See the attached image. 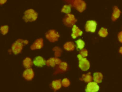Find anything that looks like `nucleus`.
Returning a JSON list of instances; mask_svg holds the SVG:
<instances>
[{
    "mask_svg": "<svg viewBox=\"0 0 122 92\" xmlns=\"http://www.w3.org/2000/svg\"><path fill=\"white\" fill-rule=\"evenodd\" d=\"M7 1V0H0V4H2L3 3H4L5 2H6V1Z\"/></svg>",
    "mask_w": 122,
    "mask_h": 92,
    "instance_id": "c85d7f7f",
    "label": "nucleus"
},
{
    "mask_svg": "<svg viewBox=\"0 0 122 92\" xmlns=\"http://www.w3.org/2000/svg\"><path fill=\"white\" fill-rule=\"evenodd\" d=\"M64 48L68 51H72L75 49V45L72 42L68 41L66 42L63 45Z\"/></svg>",
    "mask_w": 122,
    "mask_h": 92,
    "instance_id": "a211bd4d",
    "label": "nucleus"
},
{
    "mask_svg": "<svg viewBox=\"0 0 122 92\" xmlns=\"http://www.w3.org/2000/svg\"><path fill=\"white\" fill-rule=\"evenodd\" d=\"M118 38L120 42L122 43V31L120 32L118 35Z\"/></svg>",
    "mask_w": 122,
    "mask_h": 92,
    "instance_id": "cd10ccee",
    "label": "nucleus"
},
{
    "mask_svg": "<svg viewBox=\"0 0 122 92\" xmlns=\"http://www.w3.org/2000/svg\"><path fill=\"white\" fill-rule=\"evenodd\" d=\"M93 78L91 75V72H89L87 74H83L82 75V77L80 79L81 81H84L86 82H90L92 81Z\"/></svg>",
    "mask_w": 122,
    "mask_h": 92,
    "instance_id": "f3484780",
    "label": "nucleus"
},
{
    "mask_svg": "<svg viewBox=\"0 0 122 92\" xmlns=\"http://www.w3.org/2000/svg\"><path fill=\"white\" fill-rule=\"evenodd\" d=\"M52 50L53 51H55L54 52V56L55 57H59L61 56V54L62 53V49L59 47H55L53 48Z\"/></svg>",
    "mask_w": 122,
    "mask_h": 92,
    "instance_id": "412c9836",
    "label": "nucleus"
},
{
    "mask_svg": "<svg viewBox=\"0 0 122 92\" xmlns=\"http://www.w3.org/2000/svg\"><path fill=\"white\" fill-rule=\"evenodd\" d=\"M61 83L64 87H67L70 85V82L67 78H64L61 81Z\"/></svg>",
    "mask_w": 122,
    "mask_h": 92,
    "instance_id": "a878e982",
    "label": "nucleus"
},
{
    "mask_svg": "<svg viewBox=\"0 0 122 92\" xmlns=\"http://www.w3.org/2000/svg\"><path fill=\"white\" fill-rule=\"evenodd\" d=\"M80 54L83 57H84L85 58L86 57H87L88 56V51L85 49H82V50H81L80 51Z\"/></svg>",
    "mask_w": 122,
    "mask_h": 92,
    "instance_id": "bb28decb",
    "label": "nucleus"
},
{
    "mask_svg": "<svg viewBox=\"0 0 122 92\" xmlns=\"http://www.w3.org/2000/svg\"><path fill=\"white\" fill-rule=\"evenodd\" d=\"M29 41L27 40H23L22 39L17 40L12 45L11 50L14 54H17L20 53L22 50L23 45L27 44Z\"/></svg>",
    "mask_w": 122,
    "mask_h": 92,
    "instance_id": "f257e3e1",
    "label": "nucleus"
},
{
    "mask_svg": "<svg viewBox=\"0 0 122 92\" xmlns=\"http://www.w3.org/2000/svg\"><path fill=\"white\" fill-rule=\"evenodd\" d=\"M34 76V73L33 70L31 68L26 69L23 72V76L27 80L30 81L33 79Z\"/></svg>",
    "mask_w": 122,
    "mask_h": 92,
    "instance_id": "1a4fd4ad",
    "label": "nucleus"
},
{
    "mask_svg": "<svg viewBox=\"0 0 122 92\" xmlns=\"http://www.w3.org/2000/svg\"><path fill=\"white\" fill-rule=\"evenodd\" d=\"M99 89V86L97 83L93 82H90L88 83L86 86L85 91L86 92H97Z\"/></svg>",
    "mask_w": 122,
    "mask_h": 92,
    "instance_id": "0eeeda50",
    "label": "nucleus"
},
{
    "mask_svg": "<svg viewBox=\"0 0 122 92\" xmlns=\"http://www.w3.org/2000/svg\"><path fill=\"white\" fill-rule=\"evenodd\" d=\"M43 39L42 38L37 39L30 46V49L32 50L41 49L43 45Z\"/></svg>",
    "mask_w": 122,
    "mask_h": 92,
    "instance_id": "9b49d317",
    "label": "nucleus"
},
{
    "mask_svg": "<svg viewBox=\"0 0 122 92\" xmlns=\"http://www.w3.org/2000/svg\"><path fill=\"white\" fill-rule=\"evenodd\" d=\"M61 62V61L57 58H51L49 59H48L46 61V64L48 66H51V67H54L56 65H59Z\"/></svg>",
    "mask_w": 122,
    "mask_h": 92,
    "instance_id": "9d476101",
    "label": "nucleus"
},
{
    "mask_svg": "<svg viewBox=\"0 0 122 92\" xmlns=\"http://www.w3.org/2000/svg\"><path fill=\"white\" fill-rule=\"evenodd\" d=\"M77 57L79 59V67L82 71H87L88 70L90 66V62L86 58L83 57L80 54L77 55Z\"/></svg>",
    "mask_w": 122,
    "mask_h": 92,
    "instance_id": "7ed1b4c3",
    "label": "nucleus"
},
{
    "mask_svg": "<svg viewBox=\"0 0 122 92\" xmlns=\"http://www.w3.org/2000/svg\"><path fill=\"white\" fill-rule=\"evenodd\" d=\"M73 6L80 12H82L86 8V4L82 0H75Z\"/></svg>",
    "mask_w": 122,
    "mask_h": 92,
    "instance_id": "6e6552de",
    "label": "nucleus"
},
{
    "mask_svg": "<svg viewBox=\"0 0 122 92\" xmlns=\"http://www.w3.org/2000/svg\"><path fill=\"white\" fill-rule=\"evenodd\" d=\"M9 27L7 25L2 26L0 27V31L3 35H5L8 32Z\"/></svg>",
    "mask_w": 122,
    "mask_h": 92,
    "instance_id": "393cba45",
    "label": "nucleus"
},
{
    "mask_svg": "<svg viewBox=\"0 0 122 92\" xmlns=\"http://www.w3.org/2000/svg\"><path fill=\"white\" fill-rule=\"evenodd\" d=\"M33 64L39 67H42L46 64V61L41 56H38L35 57L33 60Z\"/></svg>",
    "mask_w": 122,
    "mask_h": 92,
    "instance_id": "f8f14e48",
    "label": "nucleus"
},
{
    "mask_svg": "<svg viewBox=\"0 0 122 92\" xmlns=\"http://www.w3.org/2000/svg\"><path fill=\"white\" fill-rule=\"evenodd\" d=\"M119 52L122 54V47H120V49H119Z\"/></svg>",
    "mask_w": 122,
    "mask_h": 92,
    "instance_id": "c756f323",
    "label": "nucleus"
},
{
    "mask_svg": "<svg viewBox=\"0 0 122 92\" xmlns=\"http://www.w3.org/2000/svg\"><path fill=\"white\" fill-rule=\"evenodd\" d=\"M103 79V75L101 72H96L93 73V80L97 83H100L102 82Z\"/></svg>",
    "mask_w": 122,
    "mask_h": 92,
    "instance_id": "dca6fc26",
    "label": "nucleus"
},
{
    "mask_svg": "<svg viewBox=\"0 0 122 92\" xmlns=\"http://www.w3.org/2000/svg\"><path fill=\"white\" fill-rule=\"evenodd\" d=\"M68 64L65 62H61L59 65V68L60 70L62 71H66L67 69Z\"/></svg>",
    "mask_w": 122,
    "mask_h": 92,
    "instance_id": "5701e85b",
    "label": "nucleus"
},
{
    "mask_svg": "<svg viewBox=\"0 0 122 92\" xmlns=\"http://www.w3.org/2000/svg\"><path fill=\"white\" fill-rule=\"evenodd\" d=\"M61 81L60 79L54 80L52 81V82L51 83V87L55 91L60 89L61 88Z\"/></svg>",
    "mask_w": 122,
    "mask_h": 92,
    "instance_id": "4468645a",
    "label": "nucleus"
},
{
    "mask_svg": "<svg viewBox=\"0 0 122 92\" xmlns=\"http://www.w3.org/2000/svg\"><path fill=\"white\" fill-rule=\"evenodd\" d=\"M97 27V22L95 20H88L85 25V31L91 32H94Z\"/></svg>",
    "mask_w": 122,
    "mask_h": 92,
    "instance_id": "423d86ee",
    "label": "nucleus"
},
{
    "mask_svg": "<svg viewBox=\"0 0 122 92\" xmlns=\"http://www.w3.org/2000/svg\"><path fill=\"white\" fill-rule=\"evenodd\" d=\"M77 19H75L74 16L73 14H67L63 18V23L67 27H71L74 25V24L77 21Z\"/></svg>",
    "mask_w": 122,
    "mask_h": 92,
    "instance_id": "20e7f679",
    "label": "nucleus"
},
{
    "mask_svg": "<svg viewBox=\"0 0 122 92\" xmlns=\"http://www.w3.org/2000/svg\"><path fill=\"white\" fill-rule=\"evenodd\" d=\"M98 34L102 37H105L108 35L107 30L104 28H101L98 32Z\"/></svg>",
    "mask_w": 122,
    "mask_h": 92,
    "instance_id": "4be33fe9",
    "label": "nucleus"
},
{
    "mask_svg": "<svg viewBox=\"0 0 122 92\" xmlns=\"http://www.w3.org/2000/svg\"><path fill=\"white\" fill-rule=\"evenodd\" d=\"M38 17V14L32 9H29L24 12V16L23 19L26 22L33 21L35 20Z\"/></svg>",
    "mask_w": 122,
    "mask_h": 92,
    "instance_id": "f03ea898",
    "label": "nucleus"
},
{
    "mask_svg": "<svg viewBox=\"0 0 122 92\" xmlns=\"http://www.w3.org/2000/svg\"><path fill=\"white\" fill-rule=\"evenodd\" d=\"M113 11L112 14V20L113 21L116 20L120 16L121 11L117 6H114L113 8Z\"/></svg>",
    "mask_w": 122,
    "mask_h": 92,
    "instance_id": "2eb2a0df",
    "label": "nucleus"
},
{
    "mask_svg": "<svg viewBox=\"0 0 122 92\" xmlns=\"http://www.w3.org/2000/svg\"><path fill=\"white\" fill-rule=\"evenodd\" d=\"M76 43L77 45V50H81L82 49L84 48V47L85 46V43L84 41H83L81 39H79L76 41Z\"/></svg>",
    "mask_w": 122,
    "mask_h": 92,
    "instance_id": "aec40b11",
    "label": "nucleus"
},
{
    "mask_svg": "<svg viewBox=\"0 0 122 92\" xmlns=\"http://www.w3.org/2000/svg\"><path fill=\"white\" fill-rule=\"evenodd\" d=\"M33 64V62L31 61V59L29 57L26 58L23 61V64L24 66L27 69L30 68Z\"/></svg>",
    "mask_w": 122,
    "mask_h": 92,
    "instance_id": "6ab92c4d",
    "label": "nucleus"
},
{
    "mask_svg": "<svg viewBox=\"0 0 122 92\" xmlns=\"http://www.w3.org/2000/svg\"><path fill=\"white\" fill-rule=\"evenodd\" d=\"M82 34V31L75 25H73L72 29L71 37L72 38L75 39L79 36H81Z\"/></svg>",
    "mask_w": 122,
    "mask_h": 92,
    "instance_id": "ddd939ff",
    "label": "nucleus"
},
{
    "mask_svg": "<svg viewBox=\"0 0 122 92\" xmlns=\"http://www.w3.org/2000/svg\"><path fill=\"white\" fill-rule=\"evenodd\" d=\"M45 36L50 41L53 42L58 40L60 35L55 30H51L46 33Z\"/></svg>",
    "mask_w": 122,
    "mask_h": 92,
    "instance_id": "39448f33",
    "label": "nucleus"
},
{
    "mask_svg": "<svg viewBox=\"0 0 122 92\" xmlns=\"http://www.w3.org/2000/svg\"><path fill=\"white\" fill-rule=\"evenodd\" d=\"M71 6L68 5H65L63 7V8L61 10V12H64L67 14H69V13L71 12Z\"/></svg>",
    "mask_w": 122,
    "mask_h": 92,
    "instance_id": "b1692460",
    "label": "nucleus"
}]
</instances>
